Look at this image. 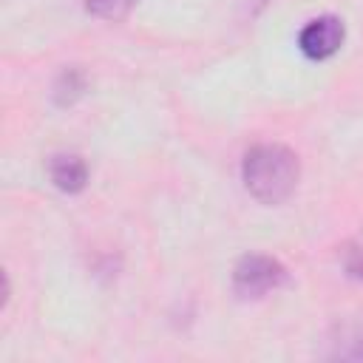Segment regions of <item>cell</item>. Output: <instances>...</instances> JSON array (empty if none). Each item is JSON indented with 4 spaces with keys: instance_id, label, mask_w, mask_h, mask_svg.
Masks as SVG:
<instances>
[{
    "instance_id": "cell-1",
    "label": "cell",
    "mask_w": 363,
    "mask_h": 363,
    "mask_svg": "<svg viewBox=\"0 0 363 363\" xmlns=\"http://www.w3.org/2000/svg\"><path fill=\"white\" fill-rule=\"evenodd\" d=\"M301 176L298 156L284 145H255L247 150L241 179L252 199L261 204H281L292 196Z\"/></svg>"
},
{
    "instance_id": "cell-2",
    "label": "cell",
    "mask_w": 363,
    "mask_h": 363,
    "mask_svg": "<svg viewBox=\"0 0 363 363\" xmlns=\"http://www.w3.org/2000/svg\"><path fill=\"white\" fill-rule=\"evenodd\" d=\"M286 284V269L269 255H244L233 269V292L241 301H258Z\"/></svg>"
},
{
    "instance_id": "cell-3",
    "label": "cell",
    "mask_w": 363,
    "mask_h": 363,
    "mask_svg": "<svg viewBox=\"0 0 363 363\" xmlns=\"http://www.w3.org/2000/svg\"><path fill=\"white\" fill-rule=\"evenodd\" d=\"M343 23L332 14L315 17L301 28L298 45L309 60H329L340 45H343Z\"/></svg>"
},
{
    "instance_id": "cell-4",
    "label": "cell",
    "mask_w": 363,
    "mask_h": 363,
    "mask_svg": "<svg viewBox=\"0 0 363 363\" xmlns=\"http://www.w3.org/2000/svg\"><path fill=\"white\" fill-rule=\"evenodd\" d=\"M48 173H51V182L65 193H79L88 182V164L74 153L54 156L48 164Z\"/></svg>"
},
{
    "instance_id": "cell-5",
    "label": "cell",
    "mask_w": 363,
    "mask_h": 363,
    "mask_svg": "<svg viewBox=\"0 0 363 363\" xmlns=\"http://www.w3.org/2000/svg\"><path fill=\"white\" fill-rule=\"evenodd\" d=\"M139 0H85V11L99 17V20H122L130 14V9L136 6Z\"/></svg>"
},
{
    "instance_id": "cell-6",
    "label": "cell",
    "mask_w": 363,
    "mask_h": 363,
    "mask_svg": "<svg viewBox=\"0 0 363 363\" xmlns=\"http://www.w3.org/2000/svg\"><path fill=\"white\" fill-rule=\"evenodd\" d=\"M343 264H346L349 275H354V278L363 281V238H357L354 244L346 247V252H343Z\"/></svg>"
}]
</instances>
